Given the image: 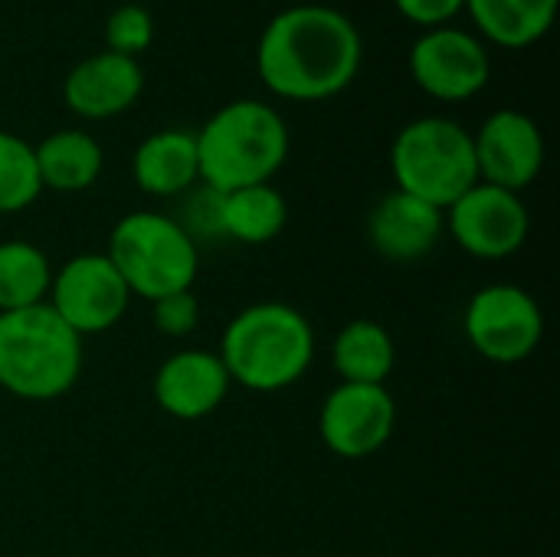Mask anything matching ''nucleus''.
Masks as SVG:
<instances>
[{
    "label": "nucleus",
    "instance_id": "obj_4",
    "mask_svg": "<svg viewBox=\"0 0 560 557\" xmlns=\"http://www.w3.org/2000/svg\"><path fill=\"white\" fill-rule=\"evenodd\" d=\"M82 338L43 302L0 312V387L20 401H56L79 381Z\"/></svg>",
    "mask_w": 560,
    "mask_h": 557
},
{
    "label": "nucleus",
    "instance_id": "obj_10",
    "mask_svg": "<svg viewBox=\"0 0 560 557\" xmlns=\"http://www.w3.org/2000/svg\"><path fill=\"white\" fill-rule=\"evenodd\" d=\"M528 207L518 194L472 184L453 207H446V230L476 259H505L528 240Z\"/></svg>",
    "mask_w": 560,
    "mask_h": 557
},
{
    "label": "nucleus",
    "instance_id": "obj_1",
    "mask_svg": "<svg viewBox=\"0 0 560 557\" xmlns=\"http://www.w3.org/2000/svg\"><path fill=\"white\" fill-rule=\"evenodd\" d=\"M364 43L348 13L295 3L269 20L256 46L262 85L289 102H325L345 92L361 69Z\"/></svg>",
    "mask_w": 560,
    "mask_h": 557
},
{
    "label": "nucleus",
    "instance_id": "obj_24",
    "mask_svg": "<svg viewBox=\"0 0 560 557\" xmlns=\"http://www.w3.org/2000/svg\"><path fill=\"white\" fill-rule=\"evenodd\" d=\"M151 318H154V328L164 338H187L197 328V322H200L197 295L190 289L187 292L164 295V299L151 302Z\"/></svg>",
    "mask_w": 560,
    "mask_h": 557
},
{
    "label": "nucleus",
    "instance_id": "obj_22",
    "mask_svg": "<svg viewBox=\"0 0 560 557\" xmlns=\"http://www.w3.org/2000/svg\"><path fill=\"white\" fill-rule=\"evenodd\" d=\"M43 194L33 144L0 131V213H20Z\"/></svg>",
    "mask_w": 560,
    "mask_h": 557
},
{
    "label": "nucleus",
    "instance_id": "obj_3",
    "mask_svg": "<svg viewBox=\"0 0 560 557\" xmlns=\"http://www.w3.org/2000/svg\"><path fill=\"white\" fill-rule=\"evenodd\" d=\"M197 138L200 184L230 194L253 184H272L289 158V128L282 115L259 98H236L217 108Z\"/></svg>",
    "mask_w": 560,
    "mask_h": 557
},
{
    "label": "nucleus",
    "instance_id": "obj_6",
    "mask_svg": "<svg viewBox=\"0 0 560 557\" xmlns=\"http://www.w3.org/2000/svg\"><path fill=\"white\" fill-rule=\"evenodd\" d=\"M105 256L125 279L128 292L158 302L174 292H187L197 279V243L184 227L154 210L128 213L115 223Z\"/></svg>",
    "mask_w": 560,
    "mask_h": 557
},
{
    "label": "nucleus",
    "instance_id": "obj_14",
    "mask_svg": "<svg viewBox=\"0 0 560 557\" xmlns=\"http://www.w3.org/2000/svg\"><path fill=\"white\" fill-rule=\"evenodd\" d=\"M230 374L217 351L187 348L171 355L154 374V404L174 420H203L230 394Z\"/></svg>",
    "mask_w": 560,
    "mask_h": 557
},
{
    "label": "nucleus",
    "instance_id": "obj_7",
    "mask_svg": "<svg viewBox=\"0 0 560 557\" xmlns=\"http://www.w3.org/2000/svg\"><path fill=\"white\" fill-rule=\"evenodd\" d=\"M466 338L476 355L495 364H518L535 355L545 335V315L532 292L512 282L482 286L463 315Z\"/></svg>",
    "mask_w": 560,
    "mask_h": 557
},
{
    "label": "nucleus",
    "instance_id": "obj_16",
    "mask_svg": "<svg viewBox=\"0 0 560 557\" xmlns=\"http://www.w3.org/2000/svg\"><path fill=\"white\" fill-rule=\"evenodd\" d=\"M135 184L151 197H184L200 184L197 138L184 128H164L148 135L131 158Z\"/></svg>",
    "mask_w": 560,
    "mask_h": 557
},
{
    "label": "nucleus",
    "instance_id": "obj_17",
    "mask_svg": "<svg viewBox=\"0 0 560 557\" xmlns=\"http://www.w3.org/2000/svg\"><path fill=\"white\" fill-rule=\"evenodd\" d=\"M33 154H36L43 190H59V194L89 190L105 164L102 144L82 128H59L46 135L39 144H33Z\"/></svg>",
    "mask_w": 560,
    "mask_h": 557
},
{
    "label": "nucleus",
    "instance_id": "obj_9",
    "mask_svg": "<svg viewBox=\"0 0 560 557\" xmlns=\"http://www.w3.org/2000/svg\"><path fill=\"white\" fill-rule=\"evenodd\" d=\"M413 82L440 102H466L489 85L492 62L479 36L459 26L427 30L410 46Z\"/></svg>",
    "mask_w": 560,
    "mask_h": 557
},
{
    "label": "nucleus",
    "instance_id": "obj_12",
    "mask_svg": "<svg viewBox=\"0 0 560 557\" xmlns=\"http://www.w3.org/2000/svg\"><path fill=\"white\" fill-rule=\"evenodd\" d=\"M476 171L482 184L522 194L545 167V135L538 121L518 108L492 112L472 135Z\"/></svg>",
    "mask_w": 560,
    "mask_h": 557
},
{
    "label": "nucleus",
    "instance_id": "obj_5",
    "mask_svg": "<svg viewBox=\"0 0 560 557\" xmlns=\"http://www.w3.org/2000/svg\"><path fill=\"white\" fill-rule=\"evenodd\" d=\"M397 190L413 194L446 213L472 184H479L472 135L443 115L413 118L390 144Z\"/></svg>",
    "mask_w": 560,
    "mask_h": 557
},
{
    "label": "nucleus",
    "instance_id": "obj_15",
    "mask_svg": "<svg viewBox=\"0 0 560 557\" xmlns=\"http://www.w3.org/2000/svg\"><path fill=\"white\" fill-rule=\"evenodd\" d=\"M141 89H144V72L138 59L102 49L69 69L62 82V102L79 118L102 121L128 112L141 98Z\"/></svg>",
    "mask_w": 560,
    "mask_h": 557
},
{
    "label": "nucleus",
    "instance_id": "obj_23",
    "mask_svg": "<svg viewBox=\"0 0 560 557\" xmlns=\"http://www.w3.org/2000/svg\"><path fill=\"white\" fill-rule=\"evenodd\" d=\"M154 43V20L141 3L115 7L105 20V46L108 53L138 59Z\"/></svg>",
    "mask_w": 560,
    "mask_h": 557
},
{
    "label": "nucleus",
    "instance_id": "obj_11",
    "mask_svg": "<svg viewBox=\"0 0 560 557\" xmlns=\"http://www.w3.org/2000/svg\"><path fill=\"white\" fill-rule=\"evenodd\" d=\"M397 423V404L387 384H338L318 417L325 446L341 460H368L387 446Z\"/></svg>",
    "mask_w": 560,
    "mask_h": 557
},
{
    "label": "nucleus",
    "instance_id": "obj_2",
    "mask_svg": "<svg viewBox=\"0 0 560 557\" xmlns=\"http://www.w3.org/2000/svg\"><path fill=\"white\" fill-rule=\"evenodd\" d=\"M217 355L233 384L276 394L308 374L315 332L308 318L285 302H256L230 318Z\"/></svg>",
    "mask_w": 560,
    "mask_h": 557
},
{
    "label": "nucleus",
    "instance_id": "obj_8",
    "mask_svg": "<svg viewBox=\"0 0 560 557\" xmlns=\"http://www.w3.org/2000/svg\"><path fill=\"white\" fill-rule=\"evenodd\" d=\"M131 292L105 253L72 256L59 272H52L46 305L82 338L102 335L121 322Z\"/></svg>",
    "mask_w": 560,
    "mask_h": 557
},
{
    "label": "nucleus",
    "instance_id": "obj_25",
    "mask_svg": "<svg viewBox=\"0 0 560 557\" xmlns=\"http://www.w3.org/2000/svg\"><path fill=\"white\" fill-rule=\"evenodd\" d=\"M394 7L417 26L423 30H436V26H450V20L466 10V0H394Z\"/></svg>",
    "mask_w": 560,
    "mask_h": 557
},
{
    "label": "nucleus",
    "instance_id": "obj_18",
    "mask_svg": "<svg viewBox=\"0 0 560 557\" xmlns=\"http://www.w3.org/2000/svg\"><path fill=\"white\" fill-rule=\"evenodd\" d=\"M560 0H466L479 33L505 49L535 46L558 16Z\"/></svg>",
    "mask_w": 560,
    "mask_h": 557
},
{
    "label": "nucleus",
    "instance_id": "obj_26",
    "mask_svg": "<svg viewBox=\"0 0 560 557\" xmlns=\"http://www.w3.org/2000/svg\"><path fill=\"white\" fill-rule=\"evenodd\" d=\"M295 3H305V0H292V7H295Z\"/></svg>",
    "mask_w": 560,
    "mask_h": 557
},
{
    "label": "nucleus",
    "instance_id": "obj_13",
    "mask_svg": "<svg viewBox=\"0 0 560 557\" xmlns=\"http://www.w3.org/2000/svg\"><path fill=\"white\" fill-rule=\"evenodd\" d=\"M446 230V213L413 194L390 190L368 217V243L377 256L397 266L430 256Z\"/></svg>",
    "mask_w": 560,
    "mask_h": 557
},
{
    "label": "nucleus",
    "instance_id": "obj_20",
    "mask_svg": "<svg viewBox=\"0 0 560 557\" xmlns=\"http://www.w3.org/2000/svg\"><path fill=\"white\" fill-rule=\"evenodd\" d=\"M289 220L285 197L272 184H253L220 194V230L226 240L262 246L272 243Z\"/></svg>",
    "mask_w": 560,
    "mask_h": 557
},
{
    "label": "nucleus",
    "instance_id": "obj_19",
    "mask_svg": "<svg viewBox=\"0 0 560 557\" xmlns=\"http://www.w3.org/2000/svg\"><path fill=\"white\" fill-rule=\"evenodd\" d=\"M331 364L341 384H387L397 364V348L384 325L371 318H358L335 335Z\"/></svg>",
    "mask_w": 560,
    "mask_h": 557
},
{
    "label": "nucleus",
    "instance_id": "obj_21",
    "mask_svg": "<svg viewBox=\"0 0 560 557\" xmlns=\"http://www.w3.org/2000/svg\"><path fill=\"white\" fill-rule=\"evenodd\" d=\"M52 266L43 250L26 240L0 243V312L43 305L49 295Z\"/></svg>",
    "mask_w": 560,
    "mask_h": 557
}]
</instances>
